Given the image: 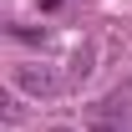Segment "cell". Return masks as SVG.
Here are the masks:
<instances>
[{
	"label": "cell",
	"mask_w": 132,
	"mask_h": 132,
	"mask_svg": "<svg viewBox=\"0 0 132 132\" xmlns=\"http://www.w3.org/2000/svg\"><path fill=\"white\" fill-rule=\"evenodd\" d=\"M10 86L41 102V97H56V92L66 86V76L56 71V66H46V61H20L15 71H10Z\"/></svg>",
	"instance_id": "1"
},
{
	"label": "cell",
	"mask_w": 132,
	"mask_h": 132,
	"mask_svg": "<svg viewBox=\"0 0 132 132\" xmlns=\"http://www.w3.org/2000/svg\"><path fill=\"white\" fill-rule=\"evenodd\" d=\"M86 127H92V132H132V112H127V97L117 92V97L97 102V107H92V117H86Z\"/></svg>",
	"instance_id": "2"
}]
</instances>
